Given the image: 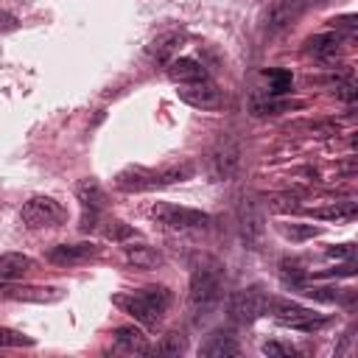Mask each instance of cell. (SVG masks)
I'll return each instance as SVG.
<instances>
[{
	"instance_id": "6da1fadb",
	"label": "cell",
	"mask_w": 358,
	"mask_h": 358,
	"mask_svg": "<svg viewBox=\"0 0 358 358\" xmlns=\"http://www.w3.org/2000/svg\"><path fill=\"white\" fill-rule=\"evenodd\" d=\"M115 305H120L126 313H131L140 324L157 327L162 313L171 305V291L165 285H148L143 291H134L129 296H115Z\"/></svg>"
},
{
	"instance_id": "7a4b0ae2",
	"label": "cell",
	"mask_w": 358,
	"mask_h": 358,
	"mask_svg": "<svg viewBox=\"0 0 358 358\" xmlns=\"http://www.w3.org/2000/svg\"><path fill=\"white\" fill-rule=\"evenodd\" d=\"M221 294H224V277H221V268L218 266H199L190 277V294H187V305H190V313L196 319L207 316L218 302H221Z\"/></svg>"
},
{
	"instance_id": "3957f363",
	"label": "cell",
	"mask_w": 358,
	"mask_h": 358,
	"mask_svg": "<svg viewBox=\"0 0 358 358\" xmlns=\"http://www.w3.org/2000/svg\"><path fill=\"white\" fill-rule=\"evenodd\" d=\"M271 313L274 319L282 324V327H291V330H302V333H313L319 327H324L330 319L322 316V313H313L310 308H302L296 302H285V299H271Z\"/></svg>"
},
{
	"instance_id": "277c9868",
	"label": "cell",
	"mask_w": 358,
	"mask_h": 358,
	"mask_svg": "<svg viewBox=\"0 0 358 358\" xmlns=\"http://www.w3.org/2000/svg\"><path fill=\"white\" fill-rule=\"evenodd\" d=\"M271 305V296L263 291V285H249L238 294H232L229 299V316L241 324H252L255 319L266 316Z\"/></svg>"
},
{
	"instance_id": "5b68a950",
	"label": "cell",
	"mask_w": 358,
	"mask_h": 358,
	"mask_svg": "<svg viewBox=\"0 0 358 358\" xmlns=\"http://www.w3.org/2000/svg\"><path fill=\"white\" fill-rule=\"evenodd\" d=\"M67 218L64 207L50 199V196H34L22 204L20 210V221L28 227V229H42V227H59L62 221Z\"/></svg>"
},
{
	"instance_id": "8992f818",
	"label": "cell",
	"mask_w": 358,
	"mask_h": 358,
	"mask_svg": "<svg viewBox=\"0 0 358 358\" xmlns=\"http://www.w3.org/2000/svg\"><path fill=\"white\" fill-rule=\"evenodd\" d=\"M148 213L157 224H162L168 229H193V227H204L210 221L207 213L193 210V207H179V204H171V201H157Z\"/></svg>"
},
{
	"instance_id": "52a82bcc",
	"label": "cell",
	"mask_w": 358,
	"mask_h": 358,
	"mask_svg": "<svg viewBox=\"0 0 358 358\" xmlns=\"http://www.w3.org/2000/svg\"><path fill=\"white\" fill-rule=\"evenodd\" d=\"M76 199H78V201H81V207H84L81 227H84V229H92V227H95L98 213H101V210H103V204H106V193H103L101 182H98V179H92V176L81 179V182L76 185Z\"/></svg>"
},
{
	"instance_id": "ba28073f",
	"label": "cell",
	"mask_w": 358,
	"mask_h": 358,
	"mask_svg": "<svg viewBox=\"0 0 358 358\" xmlns=\"http://www.w3.org/2000/svg\"><path fill=\"white\" fill-rule=\"evenodd\" d=\"M176 92H179V98L185 103H190L196 109H218V106H224L221 90L215 84H210L207 78L204 81H196V84H182Z\"/></svg>"
},
{
	"instance_id": "9c48e42d",
	"label": "cell",
	"mask_w": 358,
	"mask_h": 358,
	"mask_svg": "<svg viewBox=\"0 0 358 358\" xmlns=\"http://www.w3.org/2000/svg\"><path fill=\"white\" fill-rule=\"evenodd\" d=\"M238 162H241V148L235 140H221L213 151H210V176L213 179H227L238 171Z\"/></svg>"
},
{
	"instance_id": "30bf717a",
	"label": "cell",
	"mask_w": 358,
	"mask_h": 358,
	"mask_svg": "<svg viewBox=\"0 0 358 358\" xmlns=\"http://www.w3.org/2000/svg\"><path fill=\"white\" fill-rule=\"evenodd\" d=\"M302 0H277V3H271L268 8H266V17H263V28L268 31V34H280V31H285L299 14H302Z\"/></svg>"
},
{
	"instance_id": "8fae6325",
	"label": "cell",
	"mask_w": 358,
	"mask_h": 358,
	"mask_svg": "<svg viewBox=\"0 0 358 358\" xmlns=\"http://www.w3.org/2000/svg\"><path fill=\"white\" fill-rule=\"evenodd\" d=\"M115 185L120 190H154V187H162V171L126 168L115 176Z\"/></svg>"
},
{
	"instance_id": "7c38bea8",
	"label": "cell",
	"mask_w": 358,
	"mask_h": 358,
	"mask_svg": "<svg viewBox=\"0 0 358 358\" xmlns=\"http://www.w3.org/2000/svg\"><path fill=\"white\" fill-rule=\"evenodd\" d=\"M95 255H98L95 243H59L48 252V260L56 263V266H78V263H87Z\"/></svg>"
},
{
	"instance_id": "4fadbf2b",
	"label": "cell",
	"mask_w": 358,
	"mask_h": 358,
	"mask_svg": "<svg viewBox=\"0 0 358 358\" xmlns=\"http://www.w3.org/2000/svg\"><path fill=\"white\" fill-rule=\"evenodd\" d=\"M182 42H185V34H182V31H165V34H159L157 39L148 42L145 56H148L151 62H157V64H165V62L173 59V53L182 48Z\"/></svg>"
},
{
	"instance_id": "5bb4252c",
	"label": "cell",
	"mask_w": 358,
	"mask_h": 358,
	"mask_svg": "<svg viewBox=\"0 0 358 358\" xmlns=\"http://www.w3.org/2000/svg\"><path fill=\"white\" fill-rule=\"evenodd\" d=\"M115 344H117V350H123V352H129V355H148V352H151L148 338H145L143 330H137L134 324L117 327V330H115Z\"/></svg>"
},
{
	"instance_id": "9a60e30c",
	"label": "cell",
	"mask_w": 358,
	"mask_h": 358,
	"mask_svg": "<svg viewBox=\"0 0 358 358\" xmlns=\"http://www.w3.org/2000/svg\"><path fill=\"white\" fill-rule=\"evenodd\" d=\"M31 268H34V260H31L28 255H20V252L0 255V285H6V282H11V280L25 277Z\"/></svg>"
},
{
	"instance_id": "2e32d148",
	"label": "cell",
	"mask_w": 358,
	"mask_h": 358,
	"mask_svg": "<svg viewBox=\"0 0 358 358\" xmlns=\"http://www.w3.org/2000/svg\"><path fill=\"white\" fill-rule=\"evenodd\" d=\"M168 78L176 84H196L207 78V70L196 59H173L168 67Z\"/></svg>"
},
{
	"instance_id": "e0dca14e",
	"label": "cell",
	"mask_w": 358,
	"mask_h": 358,
	"mask_svg": "<svg viewBox=\"0 0 358 358\" xmlns=\"http://www.w3.org/2000/svg\"><path fill=\"white\" fill-rule=\"evenodd\" d=\"M199 352L207 355V358H229V355H241V344H238L235 336H229V333H213V336L201 344Z\"/></svg>"
},
{
	"instance_id": "ac0fdd59",
	"label": "cell",
	"mask_w": 358,
	"mask_h": 358,
	"mask_svg": "<svg viewBox=\"0 0 358 358\" xmlns=\"http://www.w3.org/2000/svg\"><path fill=\"white\" fill-rule=\"evenodd\" d=\"M238 221H241V235L246 243H257L260 235H263V218L260 213L255 210V204H241V213H238Z\"/></svg>"
},
{
	"instance_id": "d6986e66",
	"label": "cell",
	"mask_w": 358,
	"mask_h": 358,
	"mask_svg": "<svg viewBox=\"0 0 358 358\" xmlns=\"http://www.w3.org/2000/svg\"><path fill=\"white\" fill-rule=\"evenodd\" d=\"M302 213H308L313 218H327V221H352L358 215V207H355V201H336L330 207H308Z\"/></svg>"
},
{
	"instance_id": "ffe728a7",
	"label": "cell",
	"mask_w": 358,
	"mask_h": 358,
	"mask_svg": "<svg viewBox=\"0 0 358 358\" xmlns=\"http://www.w3.org/2000/svg\"><path fill=\"white\" fill-rule=\"evenodd\" d=\"M126 260L134 268H157L162 263V255L145 243H134V246H126Z\"/></svg>"
},
{
	"instance_id": "44dd1931",
	"label": "cell",
	"mask_w": 358,
	"mask_h": 358,
	"mask_svg": "<svg viewBox=\"0 0 358 358\" xmlns=\"http://www.w3.org/2000/svg\"><path fill=\"white\" fill-rule=\"evenodd\" d=\"M308 53H313L319 62H330L338 53V36L336 34H316L308 39Z\"/></svg>"
},
{
	"instance_id": "7402d4cb",
	"label": "cell",
	"mask_w": 358,
	"mask_h": 358,
	"mask_svg": "<svg viewBox=\"0 0 358 358\" xmlns=\"http://www.w3.org/2000/svg\"><path fill=\"white\" fill-rule=\"evenodd\" d=\"M0 291H6V288L0 285ZM8 291H17V294H8L14 299H34V302H56V299H62L59 288H8Z\"/></svg>"
},
{
	"instance_id": "603a6c76",
	"label": "cell",
	"mask_w": 358,
	"mask_h": 358,
	"mask_svg": "<svg viewBox=\"0 0 358 358\" xmlns=\"http://www.w3.org/2000/svg\"><path fill=\"white\" fill-rule=\"evenodd\" d=\"M266 78H268V95H285L294 87V76L288 70H268Z\"/></svg>"
},
{
	"instance_id": "cb8c5ba5",
	"label": "cell",
	"mask_w": 358,
	"mask_h": 358,
	"mask_svg": "<svg viewBox=\"0 0 358 358\" xmlns=\"http://www.w3.org/2000/svg\"><path fill=\"white\" fill-rule=\"evenodd\" d=\"M280 274H282V280L291 282V285H302V282H305V268H302L299 260H282V263H280Z\"/></svg>"
},
{
	"instance_id": "d4e9b609",
	"label": "cell",
	"mask_w": 358,
	"mask_h": 358,
	"mask_svg": "<svg viewBox=\"0 0 358 358\" xmlns=\"http://www.w3.org/2000/svg\"><path fill=\"white\" fill-rule=\"evenodd\" d=\"M182 350H185V338H182V336H176V333L165 336V341H162V344L151 347V352H162V355H179Z\"/></svg>"
},
{
	"instance_id": "484cf974",
	"label": "cell",
	"mask_w": 358,
	"mask_h": 358,
	"mask_svg": "<svg viewBox=\"0 0 358 358\" xmlns=\"http://www.w3.org/2000/svg\"><path fill=\"white\" fill-rule=\"evenodd\" d=\"M34 338L17 333V330H8V327H0V347H31Z\"/></svg>"
},
{
	"instance_id": "4316f807",
	"label": "cell",
	"mask_w": 358,
	"mask_h": 358,
	"mask_svg": "<svg viewBox=\"0 0 358 358\" xmlns=\"http://www.w3.org/2000/svg\"><path fill=\"white\" fill-rule=\"evenodd\" d=\"M280 232L285 235V238H291V241H302V238H313V235H319V227H299V224H280Z\"/></svg>"
},
{
	"instance_id": "83f0119b",
	"label": "cell",
	"mask_w": 358,
	"mask_h": 358,
	"mask_svg": "<svg viewBox=\"0 0 358 358\" xmlns=\"http://www.w3.org/2000/svg\"><path fill=\"white\" fill-rule=\"evenodd\" d=\"M260 350H263L266 355H296V347L282 344V341H266Z\"/></svg>"
},
{
	"instance_id": "f1b7e54d",
	"label": "cell",
	"mask_w": 358,
	"mask_h": 358,
	"mask_svg": "<svg viewBox=\"0 0 358 358\" xmlns=\"http://www.w3.org/2000/svg\"><path fill=\"white\" fill-rule=\"evenodd\" d=\"M20 28V22H17V17H11L8 11H0V34H8V31H17Z\"/></svg>"
},
{
	"instance_id": "f546056e",
	"label": "cell",
	"mask_w": 358,
	"mask_h": 358,
	"mask_svg": "<svg viewBox=\"0 0 358 358\" xmlns=\"http://www.w3.org/2000/svg\"><path fill=\"white\" fill-rule=\"evenodd\" d=\"M106 235H109V238H115V241H120V238H129V235H131V229H129V227H123L120 221H112V227L106 229Z\"/></svg>"
},
{
	"instance_id": "4dcf8cb0",
	"label": "cell",
	"mask_w": 358,
	"mask_h": 358,
	"mask_svg": "<svg viewBox=\"0 0 358 358\" xmlns=\"http://www.w3.org/2000/svg\"><path fill=\"white\" fill-rule=\"evenodd\" d=\"M330 257H352V243H341V246H333L327 249Z\"/></svg>"
}]
</instances>
